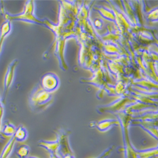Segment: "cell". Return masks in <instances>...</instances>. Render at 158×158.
Instances as JSON below:
<instances>
[{"instance_id":"obj_3","label":"cell","mask_w":158,"mask_h":158,"mask_svg":"<svg viewBox=\"0 0 158 158\" xmlns=\"http://www.w3.org/2000/svg\"><path fill=\"white\" fill-rule=\"evenodd\" d=\"M16 64V61H14L13 62L8 68L6 75V81H5V85H6V89L8 87V86L10 85L13 77H14V67H15Z\"/></svg>"},{"instance_id":"obj_1","label":"cell","mask_w":158,"mask_h":158,"mask_svg":"<svg viewBox=\"0 0 158 158\" xmlns=\"http://www.w3.org/2000/svg\"><path fill=\"white\" fill-rule=\"evenodd\" d=\"M16 139L15 136L14 135L11 139V140L8 142V143L6 145V146L4 148L2 155H1V158H8V156L10 155L11 152L14 150V147L15 146V143Z\"/></svg>"},{"instance_id":"obj_2","label":"cell","mask_w":158,"mask_h":158,"mask_svg":"<svg viewBox=\"0 0 158 158\" xmlns=\"http://www.w3.org/2000/svg\"><path fill=\"white\" fill-rule=\"evenodd\" d=\"M14 136H15L17 141L23 142L26 139V138H27V131L24 127H19L17 129Z\"/></svg>"},{"instance_id":"obj_5","label":"cell","mask_w":158,"mask_h":158,"mask_svg":"<svg viewBox=\"0 0 158 158\" xmlns=\"http://www.w3.org/2000/svg\"><path fill=\"white\" fill-rule=\"evenodd\" d=\"M15 131L16 130L15 127L11 123H8L5 124L3 130H2V134L5 136L9 137L11 135H14L15 134Z\"/></svg>"},{"instance_id":"obj_7","label":"cell","mask_w":158,"mask_h":158,"mask_svg":"<svg viewBox=\"0 0 158 158\" xmlns=\"http://www.w3.org/2000/svg\"><path fill=\"white\" fill-rule=\"evenodd\" d=\"M61 158H75V157L73 156V154H69V155H67L65 156H63Z\"/></svg>"},{"instance_id":"obj_6","label":"cell","mask_w":158,"mask_h":158,"mask_svg":"<svg viewBox=\"0 0 158 158\" xmlns=\"http://www.w3.org/2000/svg\"><path fill=\"white\" fill-rule=\"evenodd\" d=\"M110 124L111 125V122L110 121H103V122H101L100 123H99L97 125V128L100 130V131H105L106 130L110 127Z\"/></svg>"},{"instance_id":"obj_4","label":"cell","mask_w":158,"mask_h":158,"mask_svg":"<svg viewBox=\"0 0 158 158\" xmlns=\"http://www.w3.org/2000/svg\"><path fill=\"white\" fill-rule=\"evenodd\" d=\"M30 149L26 145H22L16 151V154L19 158H28Z\"/></svg>"},{"instance_id":"obj_8","label":"cell","mask_w":158,"mask_h":158,"mask_svg":"<svg viewBox=\"0 0 158 158\" xmlns=\"http://www.w3.org/2000/svg\"><path fill=\"white\" fill-rule=\"evenodd\" d=\"M28 158H37L35 157H28Z\"/></svg>"}]
</instances>
